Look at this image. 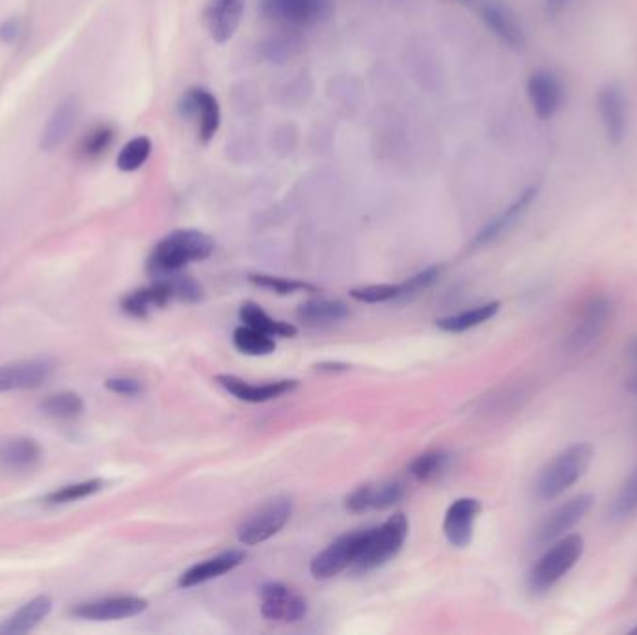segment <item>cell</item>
Masks as SVG:
<instances>
[{
	"label": "cell",
	"mask_w": 637,
	"mask_h": 635,
	"mask_svg": "<svg viewBox=\"0 0 637 635\" xmlns=\"http://www.w3.org/2000/svg\"><path fill=\"white\" fill-rule=\"evenodd\" d=\"M41 460V447L32 438H12L0 444V468L8 472H27Z\"/></svg>",
	"instance_id": "obj_26"
},
{
	"label": "cell",
	"mask_w": 637,
	"mask_h": 635,
	"mask_svg": "<svg viewBox=\"0 0 637 635\" xmlns=\"http://www.w3.org/2000/svg\"><path fill=\"white\" fill-rule=\"evenodd\" d=\"M105 488V481L101 479H88V481H81V483H73V485H66V487L53 490L51 494L45 496V503L47 505H66V503H73V501L84 500V498H90L97 492H101Z\"/></svg>",
	"instance_id": "obj_33"
},
{
	"label": "cell",
	"mask_w": 637,
	"mask_h": 635,
	"mask_svg": "<svg viewBox=\"0 0 637 635\" xmlns=\"http://www.w3.org/2000/svg\"><path fill=\"white\" fill-rule=\"evenodd\" d=\"M528 97L539 120H552L563 109L565 84L550 69H537L528 81Z\"/></svg>",
	"instance_id": "obj_14"
},
{
	"label": "cell",
	"mask_w": 637,
	"mask_h": 635,
	"mask_svg": "<svg viewBox=\"0 0 637 635\" xmlns=\"http://www.w3.org/2000/svg\"><path fill=\"white\" fill-rule=\"evenodd\" d=\"M51 611L53 600L45 595L36 596L0 624V635L28 634L38 628L51 615Z\"/></svg>",
	"instance_id": "obj_25"
},
{
	"label": "cell",
	"mask_w": 637,
	"mask_h": 635,
	"mask_svg": "<svg viewBox=\"0 0 637 635\" xmlns=\"http://www.w3.org/2000/svg\"><path fill=\"white\" fill-rule=\"evenodd\" d=\"M483 511L475 498H461L453 501L444 518V535L451 546L466 548L474 539V527Z\"/></svg>",
	"instance_id": "obj_17"
},
{
	"label": "cell",
	"mask_w": 637,
	"mask_h": 635,
	"mask_svg": "<svg viewBox=\"0 0 637 635\" xmlns=\"http://www.w3.org/2000/svg\"><path fill=\"white\" fill-rule=\"evenodd\" d=\"M595 459V449L587 442H578L559 451L556 457L544 464L543 470L533 483V494L541 501L557 500L567 490L582 481L583 475L591 468Z\"/></svg>",
	"instance_id": "obj_2"
},
{
	"label": "cell",
	"mask_w": 637,
	"mask_h": 635,
	"mask_svg": "<svg viewBox=\"0 0 637 635\" xmlns=\"http://www.w3.org/2000/svg\"><path fill=\"white\" fill-rule=\"evenodd\" d=\"M217 382L231 395H235L244 403H267L272 399H278L285 393H291L299 388L297 380H276L265 384H252L243 379H237L233 375H218Z\"/></svg>",
	"instance_id": "obj_19"
},
{
	"label": "cell",
	"mask_w": 637,
	"mask_h": 635,
	"mask_svg": "<svg viewBox=\"0 0 637 635\" xmlns=\"http://www.w3.org/2000/svg\"><path fill=\"white\" fill-rule=\"evenodd\" d=\"M535 198H537L535 187L524 190L515 202L511 203L500 215L492 218L487 226L475 235L472 246L483 248V246H488V244L496 243L498 239H502L503 235H507L509 231L516 228V224L526 217V213H528L531 203L535 202Z\"/></svg>",
	"instance_id": "obj_18"
},
{
	"label": "cell",
	"mask_w": 637,
	"mask_h": 635,
	"mask_svg": "<svg viewBox=\"0 0 637 635\" xmlns=\"http://www.w3.org/2000/svg\"><path fill=\"white\" fill-rule=\"evenodd\" d=\"M408 520L403 513L390 516L382 526L367 529L366 541L353 568L358 572H367L386 565L390 559L401 552L407 541Z\"/></svg>",
	"instance_id": "obj_5"
},
{
	"label": "cell",
	"mask_w": 637,
	"mask_h": 635,
	"mask_svg": "<svg viewBox=\"0 0 637 635\" xmlns=\"http://www.w3.org/2000/svg\"><path fill=\"white\" fill-rule=\"evenodd\" d=\"M79 112L81 107L75 97H68L62 103H58L41 135V149L53 151L58 146H62L79 120Z\"/></svg>",
	"instance_id": "obj_24"
},
{
	"label": "cell",
	"mask_w": 637,
	"mask_h": 635,
	"mask_svg": "<svg viewBox=\"0 0 637 635\" xmlns=\"http://www.w3.org/2000/svg\"><path fill=\"white\" fill-rule=\"evenodd\" d=\"M405 496V488L399 483H380V485H364L356 488L345 500V507L351 513L366 511H384L397 505Z\"/></svg>",
	"instance_id": "obj_21"
},
{
	"label": "cell",
	"mask_w": 637,
	"mask_h": 635,
	"mask_svg": "<svg viewBox=\"0 0 637 635\" xmlns=\"http://www.w3.org/2000/svg\"><path fill=\"white\" fill-rule=\"evenodd\" d=\"M246 0H207L204 23L211 40L224 45L233 40L243 21Z\"/></svg>",
	"instance_id": "obj_15"
},
{
	"label": "cell",
	"mask_w": 637,
	"mask_h": 635,
	"mask_svg": "<svg viewBox=\"0 0 637 635\" xmlns=\"http://www.w3.org/2000/svg\"><path fill=\"white\" fill-rule=\"evenodd\" d=\"M595 505L593 494H578L570 500L557 505L554 511L544 516L543 522L533 533V542L537 546H548L552 542L567 537L574 527L582 522Z\"/></svg>",
	"instance_id": "obj_7"
},
{
	"label": "cell",
	"mask_w": 637,
	"mask_h": 635,
	"mask_svg": "<svg viewBox=\"0 0 637 635\" xmlns=\"http://www.w3.org/2000/svg\"><path fill=\"white\" fill-rule=\"evenodd\" d=\"M148 609V600L140 596H109L92 602L77 604L71 609V615L82 621H122L131 619Z\"/></svg>",
	"instance_id": "obj_12"
},
{
	"label": "cell",
	"mask_w": 637,
	"mask_h": 635,
	"mask_svg": "<svg viewBox=\"0 0 637 635\" xmlns=\"http://www.w3.org/2000/svg\"><path fill=\"white\" fill-rule=\"evenodd\" d=\"M315 369L321 373H338V371H347L349 365L339 364V362H325V364L315 365Z\"/></svg>",
	"instance_id": "obj_42"
},
{
	"label": "cell",
	"mask_w": 637,
	"mask_h": 635,
	"mask_svg": "<svg viewBox=\"0 0 637 635\" xmlns=\"http://www.w3.org/2000/svg\"><path fill=\"white\" fill-rule=\"evenodd\" d=\"M215 241L204 231L177 230L168 233L151 250L146 269L153 278L181 272L189 263L204 261L213 254Z\"/></svg>",
	"instance_id": "obj_1"
},
{
	"label": "cell",
	"mask_w": 637,
	"mask_h": 635,
	"mask_svg": "<svg viewBox=\"0 0 637 635\" xmlns=\"http://www.w3.org/2000/svg\"><path fill=\"white\" fill-rule=\"evenodd\" d=\"M585 541L582 535L569 533L567 537L546 546L544 554L535 561L528 574V589L533 595L552 591L582 559Z\"/></svg>",
	"instance_id": "obj_3"
},
{
	"label": "cell",
	"mask_w": 637,
	"mask_h": 635,
	"mask_svg": "<svg viewBox=\"0 0 637 635\" xmlns=\"http://www.w3.org/2000/svg\"><path fill=\"white\" fill-rule=\"evenodd\" d=\"M626 358H628V362L636 367L637 365V334L634 338L628 341V345H626Z\"/></svg>",
	"instance_id": "obj_43"
},
{
	"label": "cell",
	"mask_w": 637,
	"mask_h": 635,
	"mask_svg": "<svg viewBox=\"0 0 637 635\" xmlns=\"http://www.w3.org/2000/svg\"><path fill=\"white\" fill-rule=\"evenodd\" d=\"M440 274H442V267H429L425 271L418 272L416 276L408 278L405 284H399L401 287V297L399 298L412 297V295H418L421 291L429 289L434 282H438Z\"/></svg>",
	"instance_id": "obj_39"
},
{
	"label": "cell",
	"mask_w": 637,
	"mask_h": 635,
	"mask_svg": "<svg viewBox=\"0 0 637 635\" xmlns=\"http://www.w3.org/2000/svg\"><path fill=\"white\" fill-rule=\"evenodd\" d=\"M610 518L613 522H628L637 514V464L624 477L611 500Z\"/></svg>",
	"instance_id": "obj_30"
},
{
	"label": "cell",
	"mask_w": 637,
	"mask_h": 635,
	"mask_svg": "<svg viewBox=\"0 0 637 635\" xmlns=\"http://www.w3.org/2000/svg\"><path fill=\"white\" fill-rule=\"evenodd\" d=\"M105 388L112 393H118L123 397H136L142 393V382L129 377H114V379L105 380Z\"/></svg>",
	"instance_id": "obj_40"
},
{
	"label": "cell",
	"mask_w": 637,
	"mask_h": 635,
	"mask_svg": "<svg viewBox=\"0 0 637 635\" xmlns=\"http://www.w3.org/2000/svg\"><path fill=\"white\" fill-rule=\"evenodd\" d=\"M293 513V503L285 498L272 500L250 514L237 529V539L244 546H256L278 535Z\"/></svg>",
	"instance_id": "obj_9"
},
{
	"label": "cell",
	"mask_w": 637,
	"mask_h": 635,
	"mask_svg": "<svg viewBox=\"0 0 637 635\" xmlns=\"http://www.w3.org/2000/svg\"><path fill=\"white\" fill-rule=\"evenodd\" d=\"M174 297V289L168 278H153V284L142 289H136L133 293L122 298L123 313L135 319H146L153 310H161L168 306Z\"/></svg>",
	"instance_id": "obj_20"
},
{
	"label": "cell",
	"mask_w": 637,
	"mask_h": 635,
	"mask_svg": "<svg viewBox=\"0 0 637 635\" xmlns=\"http://www.w3.org/2000/svg\"><path fill=\"white\" fill-rule=\"evenodd\" d=\"M572 0H546V6L552 14L563 12V8H567Z\"/></svg>",
	"instance_id": "obj_44"
},
{
	"label": "cell",
	"mask_w": 637,
	"mask_h": 635,
	"mask_svg": "<svg viewBox=\"0 0 637 635\" xmlns=\"http://www.w3.org/2000/svg\"><path fill=\"white\" fill-rule=\"evenodd\" d=\"M449 455L444 451H427L410 462L408 473L418 481H431L448 468Z\"/></svg>",
	"instance_id": "obj_35"
},
{
	"label": "cell",
	"mask_w": 637,
	"mask_h": 635,
	"mask_svg": "<svg viewBox=\"0 0 637 635\" xmlns=\"http://www.w3.org/2000/svg\"><path fill=\"white\" fill-rule=\"evenodd\" d=\"M630 634L637 635V626H634V628H632V630H630Z\"/></svg>",
	"instance_id": "obj_46"
},
{
	"label": "cell",
	"mask_w": 637,
	"mask_h": 635,
	"mask_svg": "<svg viewBox=\"0 0 637 635\" xmlns=\"http://www.w3.org/2000/svg\"><path fill=\"white\" fill-rule=\"evenodd\" d=\"M41 412L49 418L58 421H71L77 419L84 412V401L81 395L75 392H58L47 395L41 401Z\"/></svg>",
	"instance_id": "obj_31"
},
{
	"label": "cell",
	"mask_w": 637,
	"mask_h": 635,
	"mask_svg": "<svg viewBox=\"0 0 637 635\" xmlns=\"http://www.w3.org/2000/svg\"><path fill=\"white\" fill-rule=\"evenodd\" d=\"M500 306H502L500 302H487V304L475 306L472 310H464L461 313L449 315V317H442L436 321V326L444 332H451V334L466 332L475 326L485 325L500 311Z\"/></svg>",
	"instance_id": "obj_29"
},
{
	"label": "cell",
	"mask_w": 637,
	"mask_h": 635,
	"mask_svg": "<svg viewBox=\"0 0 637 635\" xmlns=\"http://www.w3.org/2000/svg\"><path fill=\"white\" fill-rule=\"evenodd\" d=\"M481 19L485 21L488 30L500 38L503 43H507L513 49H520L526 43V34L524 28L518 23L516 15L496 0H487L481 6Z\"/></svg>",
	"instance_id": "obj_22"
},
{
	"label": "cell",
	"mask_w": 637,
	"mask_h": 635,
	"mask_svg": "<svg viewBox=\"0 0 637 635\" xmlns=\"http://www.w3.org/2000/svg\"><path fill=\"white\" fill-rule=\"evenodd\" d=\"M114 138H116V131L110 125L107 123L95 125L94 129H90L82 138L79 151L86 159H99L101 155L109 151L110 146L114 144Z\"/></svg>",
	"instance_id": "obj_36"
},
{
	"label": "cell",
	"mask_w": 637,
	"mask_h": 635,
	"mask_svg": "<svg viewBox=\"0 0 637 635\" xmlns=\"http://www.w3.org/2000/svg\"><path fill=\"white\" fill-rule=\"evenodd\" d=\"M177 110L183 120H189L196 125L198 140L202 144H209L217 136L220 122H222V112H220V103L211 90L202 86L189 88L185 94L181 95Z\"/></svg>",
	"instance_id": "obj_8"
},
{
	"label": "cell",
	"mask_w": 637,
	"mask_h": 635,
	"mask_svg": "<svg viewBox=\"0 0 637 635\" xmlns=\"http://www.w3.org/2000/svg\"><path fill=\"white\" fill-rule=\"evenodd\" d=\"M349 317V306L341 300H310L300 306L297 319L306 326L336 325Z\"/></svg>",
	"instance_id": "obj_27"
},
{
	"label": "cell",
	"mask_w": 637,
	"mask_h": 635,
	"mask_svg": "<svg viewBox=\"0 0 637 635\" xmlns=\"http://www.w3.org/2000/svg\"><path fill=\"white\" fill-rule=\"evenodd\" d=\"M151 149L153 144L148 136H136L123 146L116 164L122 172H136L150 159Z\"/></svg>",
	"instance_id": "obj_34"
},
{
	"label": "cell",
	"mask_w": 637,
	"mask_h": 635,
	"mask_svg": "<svg viewBox=\"0 0 637 635\" xmlns=\"http://www.w3.org/2000/svg\"><path fill=\"white\" fill-rule=\"evenodd\" d=\"M246 559V554L241 550H230V552H224V554L217 555V557H211V559H205L202 563L190 567L187 572L181 574L179 578V587H196V585H202L205 581L215 580L220 578L224 574H228L231 570L243 565V561Z\"/></svg>",
	"instance_id": "obj_23"
},
{
	"label": "cell",
	"mask_w": 637,
	"mask_h": 635,
	"mask_svg": "<svg viewBox=\"0 0 637 635\" xmlns=\"http://www.w3.org/2000/svg\"><path fill=\"white\" fill-rule=\"evenodd\" d=\"M53 375V364L47 360H21L0 365V393L36 390Z\"/></svg>",
	"instance_id": "obj_16"
},
{
	"label": "cell",
	"mask_w": 637,
	"mask_h": 635,
	"mask_svg": "<svg viewBox=\"0 0 637 635\" xmlns=\"http://www.w3.org/2000/svg\"><path fill=\"white\" fill-rule=\"evenodd\" d=\"M248 280L258 287L274 291L276 295H293L299 291H315V287L300 280H289L280 276H269V274H250Z\"/></svg>",
	"instance_id": "obj_37"
},
{
	"label": "cell",
	"mask_w": 637,
	"mask_h": 635,
	"mask_svg": "<svg viewBox=\"0 0 637 635\" xmlns=\"http://www.w3.org/2000/svg\"><path fill=\"white\" fill-rule=\"evenodd\" d=\"M351 297L358 302L379 304V302H388V300L401 297V287L399 284L364 285V287L353 289Z\"/></svg>",
	"instance_id": "obj_38"
},
{
	"label": "cell",
	"mask_w": 637,
	"mask_h": 635,
	"mask_svg": "<svg viewBox=\"0 0 637 635\" xmlns=\"http://www.w3.org/2000/svg\"><path fill=\"white\" fill-rule=\"evenodd\" d=\"M308 613L306 600L284 583L269 581L261 587V615L267 621L297 622Z\"/></svg>",
	"instance_id": "obj_13"
},
{
	"label": "cell",
	"mask_w": 637,
	"mask_h": 635,
	"mask_svg": "<svg viewBox=\"0 0 637 635\" xmlns=\"http://www.w3.org/2000/svg\"><path fill=\"white\" fill-rule=\"evenodd\" d=\"M615 315V304L608 295H593L587 298L572 321L569 334L565 338V349L569 354H582L597 345L598 339L606 334Z\"/></svg>",
	"instance_id": "obj_4"
},
{
	"label": "cell",
	"mask_w": 637,
	"mask_h": 635,
	"mask_svg": "<svg viewBox=\"0 0 637 635\" xmlns=\"http://www.w3.org/2000/svg\"><path fill=\"white\" fill-rule=\"evenodd\" d=\"M23 34V25L19 19H10L0 27V38L8 43H14L19 40V36Z\"/></svg>",
	"instance_id": "obj_41"
},
{
	"label": "cell",
	"mask_w": 637,
	"mask_h": 635,
	"mask_svg": "<svg viewBox=\"0 0 637 635\" xmlns=\"http://www.w3.org/2000/svg\"><path fill=\"white\" fill-rule=\"evenodd\" d=\"M459 2H462V4H470L472 0H459Z\"/></svg>",
	"instance_id": "obj_47"
},
{
	"label": "cell",
	"mask_w": 637,
	"mask_h": 635,
	"mask_svg": "<svg viewBox=\"0 0 637 635\" xmlns=\"http://www.w3.org/2000/svg\"><path fill=\"white\" fill-rule=\"evenodd\" d=\"M366 537L367 529H358V531L345 533L332 544H328L323 552L313 557L312 567H310L313 578L330 580L341 574L345 568L353 567Z\"/></svg>",
	"instance_id": "obj_10"
},
{
	"label": "cell",
	"mask_w": 637,
	"mask_h": 635,
	"mask_svg": "<svg viewBox=\"0 0 637 635\" xmlns=\"http://www.w3.org/2000/svg\"><path fill=\"white\" fill-rule=\"evenodd\" d=\"M624 386H626V392L632 393V395H636L637 397V365L634 367V371L628 375Z\"/></svg>",
	"instance_id": "obj_45"
},
{
	"label": "cell",
	"mask_w": 637,
	"mask_h": 635,
	"mask_svg": "<svg viewBox=\"0 0 637 635\" xmlns=\"http://www.w3.org/2000/svg\"><path fill=\"white\" fill-rule=\"evenodd\" d=\"M239 315H241L243 325L252 326L263 334H269L272 338H295L297 336V326L272 319L271 315H267L256 302H244Z\"/></svg>",
	"instance_id": "obj_28"
},
{
	"label": "cell",
	"mask_w": 637,
	"mask_h": 635,
	"mask_svg": "<svg viewBox=\"0 0 637 635\" xmlns=\"http://www.w3.org/2000/svg\"><path fill=\"white\" fill-rule=\"evenodd\" d=\"M233 345L237 351L248 356H269L276 351V341L272 336L246 325L235 328Z\"/></svg>",
	"instance_id": "obj_32"
},
{
	"label": "cell",
	"mask_w": 637,
	"mask_h": 635,
	"mask_svg": "<svg viewBox=\"0 0 637 635\" xmlns=\"http://www.w3.org/2000/svg\"><path fill=\"white\" fill-rule=\"evenodd\" d=\"M598 118L610 144L619 146L628 135L630 125L628 99L619 84H606L598 92Z\"/></svg>",
	"instance_id": "obj_11"
},
{
	"label": "cell",
	"mask_w": 637,
	"mask_h": 635,
	"mask_svg": "<svg viewBox=\"0 0 637 635\" xmlns=\"http://www.w3.org/2000/svg\"><path fill=\"white\" fill-rule=\"evenodd\" d=\"M259 12L276 25L287 28H312L332 14L330 0H259Z\"/></svg>",
	"instance_id": "obj_6"
}]
</instances>
